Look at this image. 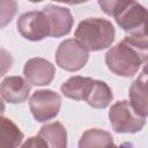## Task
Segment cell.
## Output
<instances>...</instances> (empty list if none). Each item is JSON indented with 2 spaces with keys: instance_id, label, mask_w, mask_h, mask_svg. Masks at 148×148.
<instances>
[{
  "instance_id": "cell-1",
  "label": "cell",
  "mask_w": 148,
  "mask_h": 148,
  "mask_svg": "<svg viewBox=\"0 0 148 148\" xmlns=\"http://www.w3.org/2000/svg\"><path fill=\"white\" fill-rule=\"evenodd\" d=\"M148 42L146 30L128 34L105 54L108 68L123 77L134 76L147 61Z\"/></svg>"
},
{
  "instance_id": "cell-2",
  "label": "cell",
  "mask_w": 148,
  "mask_h": 148,
  "mask_svg": "<svg viewBox=\"0 0 148 148\" xmlns=\"http://www.w3.org/2000/svg\"><path fill=\"white\" fill-rule=\"evenodd\" d=\"M102 10L110 16H113L117 24L126 32L133 34L146 30L147 9L135 1L108 0L98 1Z\"/></svg>"
},
{
  "instance_id": "cell-3",
  "label": "cell",
  "mask_w": 148,
  "mask_h": 148,
  "mask_svg": "<svg viewBox=\"0 0 148 148\" xmlns=\"http://www.w3.org/2000/svg\"><path fill=\"white\" fill-rule=\"evenodd\" d=\"M116 30L113 24L105 18L89 17L81 21L75 30V38L88 51H101L111 46Z\"/></svg>"
},
{
  "instance_id": "cell-4",
  "label": "cell",
  "mask_w": 148,
  "mask_h": 148,
  "mask_svg": "<svg viewBox=\"0 0 148 148\" xmlns=\"http://www.w3.org/2000/svg\"><path fill=\"white\" fill-rule=\"evenodd\" d=\"M109 120L112 128L118 133H136L146 124V118L139 116L130 105L128 101H118L111 105Z\"/></svg>"
},
{
  "instance_id": "cell-5",
  "label": "cell",
  "mask_w": 148,
  "mask_h": 148,
  "mask_svg": "<svg viewBox=\"0 0 148 148\" xmlns=\"http://www.w3.org/2000/svg\"><path fill=\"white\" fill-rule=\"evenodd\" d=\"M88 58L89 51L74 38L61 42L56 52L57 65L67 72L80 71L86 66Z\"/></svg>"
},
{
  "instance_id": "cell-6",
  "label": "cell",
  "mask_w": 148,
  "mask_h": 148,
  "mask_svg": "<svg viewBox=\"0 0 148 148\" xmlns=\"http://www.w3.org/2000/svg\"><path fill=\"white\" fill-rule=\"evenodd\" d=\"M30 111L38 123H44L56 118L61 108V97L50 89L37 90L29 99Z\"/></svg>"
},
{
  "instance_id": "cell-7",
  "label": "cell",
  "mask_w": 148,
  "mask_h": 148,
  "mask_svg": "<svg viewBox=\"0 0 148 148\" xmlns=\"http://www.w3.org/2000/svg\"><path fill=\"white\" fill-rule=\"evenodd\" d=\"M17 31L28 40L37 42L50 36V24L43 10L23 13L17 18Z\"/></svg>"
},
{
  "instance_id": "cell-8",
  "label": "cell",
  "mask_w": 148,
  "mask_h": 148,
  "mask_svg": "<svg viewBox=\"0 0 148 148\" xmlns=\"http://www.w3.org/2000/svg\"><path fill=\"white\" fill-rule=\"evenodd\" d=\"M42 10L47 16L51 37L59 38L71 32L74 20L68 8L57 5H47Z\"/></svg>"
},
{
  "instance_id": "cell-9",
  "label": "cell",
  "mask_w": 148,
  "mask_h": 148,
  "mask_svg": "<svg viewBox=\"0 0 148 148\" xmlns=\"http://www.w3.org/2000/svg\"><path fill=\"white\" fill-rule=\"evenodd\" d=\"M23 74L29 84L47 86L54 77L56 68L51 61L44 58H31L25 62Z\"/></svg>"
},
{
  "instance_id": "cell-10",
  "label": "cell",
  "mask_w": 148,
  "mask_h": 148,
  "mask_svg": "<svg viewBox=\"0 0 148 148\" xmlns=\"http://www.w3.org/2000/svg\"><path fill=\"white\" fill-rule=\"evenodd\" d=\"M30 84L22 76H7L0 84V95L2 99L10 104L23 103L30 94Z\"/></svg>"
},
{
  "instance_id": "cell-11",
  "label": "cell",
  "mask_w": 148,
  "mask_h": 148,
  "mask_svg": "<svg viewBox=\"0 0 148 148\" xmlns=\"http://www.w3.org/2000/svg\"><path fill=\"white\" fill-rule=\"evenodd\" d=\"M130 105L132 109L141 117L147 118L148 109H147V74L145 68L142 69L139 77L132 82L128 89Z\"/></svg>"
},
{
  "instance_id": "cell-12",
  "label": "cell",
  "mask_w": 148,
  "mask_h": 148,
  "mask_svg": "<svg viewBox=\"0 0 148 148\" xmlns=\"http://www.w3.org/2000/svg\"><path fill=\"white\" fill-rule=\"evenodd\" d=\"M92 83H94V79L76 75L66 80L61 84L60 90L62 95L67 98L75 101H86V98L90 92Z\"/></svg>"
},
{
  "instance_id": "cell-13",
  "label": "cell",
  "mask_w": 148,
  "mask_h": 148,
  "mask_svg": "<svg viewBox=\"0 0 148 148\" xmlns=\"http://www.w3.org/2000/svg\"><path fill=\"white\" fill-rule=\"evenodd\" d=\"M38 136L46 142L49 148H67V131L59 121H53L42 126Z\"/></svg>"
},
{
  "instance_id": "cell-14",
  "label": "cell",
  "mask_w": 148,
  "mask_h": 148,
  "mask_svg": "<svg viewBox=\"0 0 148 148\" xmlns=\"http://www.w3.org/2000/svg\"><path fill=\"white\" fill-rule=\"evenodd\" d=\"M23 138L22 131L12 119L0 116V148H17Z\"/></svg>"
},
{
  "instance_id": "cell-15",
  "label": "cell",
  "mask_w": 148,
  "mask_h": 148,
  "mask_svg": "<svg viewBox=\"0 0 148 148\" xmlns=\"http://www.w3.org/2000/svg\"><path fill=\"white\" fill-rule=\"evenodd\" d=\"M114 146L112 135L99 128L84 131L79 140V148H112Z\"/></svg>"
},
{
  "instance_id": "cell-16",
  "label": "cell",
  "mask_w": 148,
  "mask_h": 148,
  "mask_svg": "<svg viewBox=\"0 0 148 148\" xmlns=\"http://www.w3.org/2000/svg\"><path fill=\"white\" fill-rule=\"evenodd\" d=\"M112 98L113 94L108 83L101 80H94L92 87L88 97L86 98V102L94 109H104L110 105Z\"/></svg>"
},
{
  "instance_id": "cell-17",
  "label": "cell",
  "mask_w": 148,
  "mask_h": 148,
  "mask_svg": "<svg viewBox=\"0 0 148 148\" xmlns=\"http://www.w3.org/2000/svg\"><path fill=\"white\" fill-rule=\"evenodd\" d=\"M17 12V2L14 0H0V29L8 25Z\"/></svg>"
},
{
  "instance_id": "cell-18",
  "label": "cell",
  "mask_w": 148,
  "mask_h": 148,
  "mask_svg": "<svg viewBox=\"0 0 148 148\" xmlns=\"http://www.w3.org/2000/svg\"><path fill=\"white\" fill-rule=\"evenodd\" d=\"M13 62L14 60L10 52L6 49L0 47V77L9 72V69L13 66Z\"/></svg>"
},
{
  "instance_id": "cell-19",
  "label": "cell",
  "mask_w": 148,
  "mask_h": 148,
  "mask_svg": "<svg viewBox=\"0 0 148 148\" xmlns=\"http://www.w3.org/2000/svg\"><path fill=\"white\" fill-rule=\"evenodd\" d=\"M21 148H49L46 142L38 135L31 136L21 146Z\"/></svg>"
},
{
  "instance_id": "cell-20",
  "label": "cell",
  "mask_w": 148,
  "mask_h": 148,
  "mask_svg": "<svg viewBox=\"0 0 148 148\" xmlns=\"http://www.w3.org/2000/svg\"><path fill=\"white\" fill-rule=\"evenodd\" d=\"M112 148H134V145L132 142H124V143H121L119 146H116L114 145Z\"/></svg>"
},
{
  "instance_id": "cell-21",
  "label": "cell",
  "mask_w": 148,
  "mask_h": 148,
  "mask_svg": "<svg viewBox=\"0 0 148 148\" xmlns=\"http://www.w3.org/2000/svg\"><path fill=\"white\" fill-rule=\"evenodd\" d=\"M5 110H6V106H5L3 99H2V97H1V95H0V116H2V113L5 112Z\"/></svg>"
}]
</instances>
